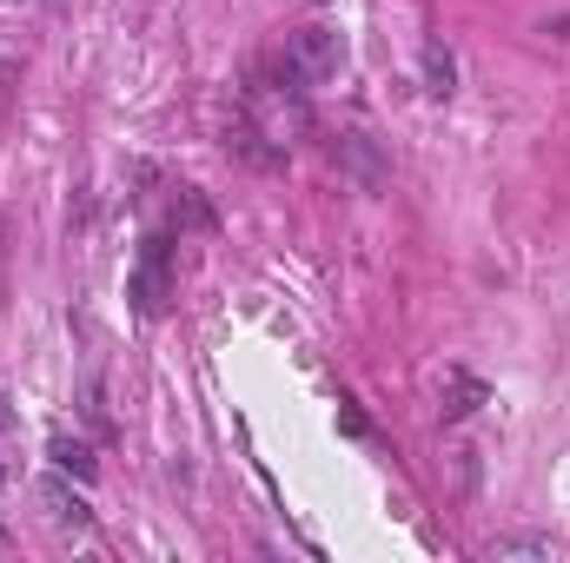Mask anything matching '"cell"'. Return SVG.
I'll use <instances>...</instances> for the list:
<instances>
[{"label":"cell","instance_id":"8992f818","mask_svg":"<svg viewBox=\"0 0 570 563\" xmlns=\"http://www.w3.org/2000/svg\"><path fill=\"white\" fill-rule=\"evenodd\" d=\"M40 504H47V517H53L60 531H87V524H94V504H87L80 491H67L60 477H47V484H40Z\"/></svg>","mask_w":570,"mask_h":563},{"label":"cell","instance_id":"4fadbf2b","mask_svg":"<svg viewBox=\"0 0 570 563\" xmlns=\"http://www.w3.org/2000/svg\"><path fill=\"white\" fill-rule=\"evenodd\" d=\"M544 33H551V40H570V13H564V20H551Z\"/></svg>","mask_w":570,"mask_h":563},{"label":"cell","instance_id":"30bf717a","mask_svg":"<svg viewBox=\"0 0 570 563\" xmlns=\"http://www.w3.org/2000/svg\"><path fill=\"white\" fill-rule=\"evenodd\" d=\"M173 219H179V226H193V233H213V206L199 199V186H179V199H173Z\"/></svg>","mask_w":570,"mask_h":563},{"label":"cell","instance_id":"5b68a950","mask_svg":"<svg viewBox=\"0 0 570 563\" xmlns=\"http://www.w3.org/2000/svg\"><path fill=\"white\" fill-rule=\"evenodd\" d=\"M484 398H491V385H484V378H471L464 365H451V372H444V392H438V418H444V424H464L478 405H484Z\"/></svg>","mask_w":570,"mask_h":563},{"label":"cell","instance_id":"52a82bcc","mask_svg":"<svg viewBox=\"0 0 570 563\" xmlns=\"http://www.w3.org/2000/svg\"><path fill=\"white\" fill-rule=\"evenodd\" d=\"M491 557L511 563V557H558V537H544V531H511V537H491Z\"/></svg>","mask_w":570,"mask_h":563},{"label":"cell","instance_id":"3957f363","mask_svg":"<svg viewBox=\"0 0 570 563\" xmlns=\"http://www.w3.org/2000/svg\"><path fill=\"white\" fill-rule=\"evenodd\" d=\"M332 159H338V172L358 192H385V179H392V159H385V146L372 140V134H338L332 140Z\"/></svg>","mask_w":570,"mask_h":563},{"label":"cell","instance_id":"7a4b0ae2","mask_svg":"<svg viewBox=\"0 0 570 563\" xmlns=\"http://www.w3.org/2000/svg\"><path fill=\"white\" fill-rule=\"evenodd\" d=\"M285 67H292L305 87H325V80L338 73V33H332V27H318V20H312V27H298V33L285 40Z\"/></svg>","mask_w":570,"mask_h":563},{"label":"cell","instance_id":"6da1fadb","mask_svg":"<svg viewBox=\"0 0 570 563\" xmlns=\"http://www.w3.org/2000/svg\"><path fill=\"white\" fill-rule=\"evenodd\" d=\"M127 298H134L140 318H159V312H166V298H173V239H166V233H153L140 246L134 279H127Z\"/></svg>","mask_w":570,"mask_h":563},{"label":"cell","instance_id":"7c38bea8","mask_svg":"<svg viewBox=\"0 0 570 563\" xmlns=\"http://www.w3.org/2000/svg\"><path fill=\"white\" fill-rule=\"evenodd\" d=\"M451 471H458V491H471V484H478V451L458 444V451H451Z\"/></svg>","mask_w":570,"mask_h":563},{"label":"cell","instance_id":"9c48e42d","mask_svg":"<svg viewBox=\"0 0 570 563\" xmlns=\"http://www.w3.org/2000/svg\"><path fill=\"white\" fill-rule=\"evenodd\" d=\"M47 457H53V471H73L80 484H94V471H100V464H94V444H80V437H53Z\"/></svg>","mask_w":570,"mask_h":563},{"label":"cell","instance_id":"8fae6325","mask_svg":"<svg viewBox=\"0 0 570 563\" xmlns=\"http://www.w3.org/2000/svg\"><path fill=\"white\" fill-rule=\"evenodd\" d=\"M338 431H345V437H372V418H365L352 398H338Z\"/></svg>","mask_w":570,"mask_h":563},{"label":"cell","instance_id":"ba28073f","mask_svg":"<svg viewBox=\"0 0 570 563\" xmlns=\"http://www.w3.org/2000/svg\"><path fill=\"white\" fill-rule=\"evenodd\" d=\"M425 93L431 100H451V93H458V60H451L444 40H431L425 47Z\"/></svg>","mask_w":570,"mask_h":563},{"label":"cell","instance_id":"277c9868","mask_svg":"<svg viewBox=\"0 0 570 563\" xmlns=\"http://www.w3.org/2000/svg\"><path fill=\"white\" fill-rule=\"evenodd\" d=\"M226 152H239L246 166H259V172H279L285 166V140H273L253 113H239L233 127H226Z\"/></svg>","mask_w":570,"mask_h":563}]
</instances>
